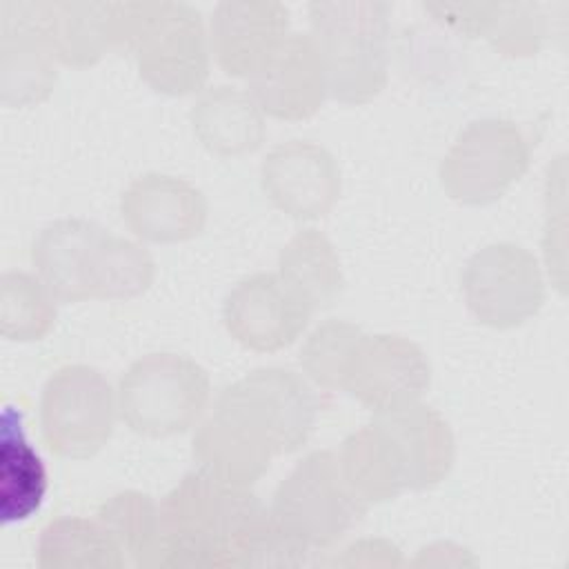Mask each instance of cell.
Returning a JSON list of instances; mask_svg holds the SVG:
<instances>
[{"label": "cell", "instance_id": "52a82bcc", "mask_svg": "<svg viewBox=\"0 0 569 569\" xmlns=\"http://www.w3.org/2000/svg\"><path fill=\"white\" fill-rule=\"evenodd\" d=\"M531 142L507 118H478L458 131L445 151L438 180L458 204L485 207L500 200L529 169Z\"/></svg>", "mask_w": 569, "mask_h": 569}, {"label": "cell", "instance_id": "2e32d148", "mask_svg": "<svg viewBox=\"0 0 569 569\" xmlns=\"http://www.w3.org/2000/svg\"><path fill=\"white\" fill-rule=\"evenodd\" d=\"M247 89L267 118L298 122L313 118L329 100L322 58L307 31H291Z\"/></svg>", "mask_w": 569, "mask_h": 569}, {"label": "cell", "instance_id": "6da1fadb", "mask_svg": "<svg viewBox=\"0 0 569 569\" xmlns=\"http://www.w3.org/2000/svg\"><path fill=\"white\" fill-rule=\"evenodd\" d=\"M162 569L256 567L271 509L251 487L200 469L184 473L162 498Z\"/></svg>", "mask_w": 569, "mask_h": 569}, {"label": "cell", "instance_id": "f1b7e54d", "mask_svg": "<svg viewBox=\"0 0 569 569\" xmlns=\"http://www.w3.org/2000/svg\"><path fill=\"white\" fill-rule=\"evenodd\" d=\"M367 331L345 318H327L302 338L300 373L322 391H342L345 376L358 342Z\"/></svg>", "mask_w": 569, "mask_h": 569}, {"label": "cell", "instance_id": "d6a6232c", "mask_svg": "<svg viewBox=\"0 0 569 569\" xmlns=\"http://www.w3.org/2000/svg\"><path fill=\"white\" fill-rule=\"evenodd\" d=\"M336 567H402L400 549L387 538H360L342 549L333 560Z\"/></svg>", "mask_w": 569, "mask_h": 569}, {"label": "cell", "instance_id": "f546056e", "mask_svg": "<svg viewBox=\"0 0 569 569\" xmlns=\"http://www.w3.org/2000/svg\"><path fill=\"white\" fill-rule=\"evenodd\" d=\"M547 33L549 22L538 2L507 0L496 2L482 38L502 56L529 58L545 47Z\"/></svg>", "mask_w": 569, "mask_h": 569}, {"label": "cell", "instance_id": "7a4b0ae2", "mask_svg": "<svg viewBox=\"0 0 569 569\" xmlns=\"http://www.w3.org/2000/svg\"><path fill=\"white\" fill-rule=\"evenodd\" d=\"M309 29L329 82V98L360 107L389 80L391 4L378 0H316Z\"/></svg>", "mask_w": 569, "mask_h": 569}, {"label": "cell", "instance_id": "e0dca14e", "mask_svg": "<svg viewBox=\"0 0 569 569\" xmlns=\"http://www.w3.org/2000/svg\"><path fill=\"white\" fill-rule=\"evenodd\" d=\"M267 427L278 456L298 451L311 438L318 422V389L287 367H256L229 382Z\"/></svg>", "mask_w": 569, "mask_h": 569}, {"label": "cell", "instance_id": "8992f818", "mask_svg": "<svg viewBox=\"0 0 569 569\" xmlns=\"http://www.w3.org/2000/svg\"><path fill=\"white\" fill-rule=\"evenodd\" d=\"M140 80L156 93L198 96L209 80L207 20L189 2L147 0L144 22L129 51Z\"/></svg>", "mask_w": 569, "mask_h": 569}, {"label": "cell", "instance_id": "1f68e13d", "mask_svg": "<svg viewBox=\"0 0 569 569\" xmlns=\"http://www.w3.org/2000/svg\"><path fill=\"white\" fill-rule=\"evenodd\" d=\"M496 2H422V9L442 27L467 38H482Z\"/></svg>", "mask_w": 569, "mask_h": 569}, {"label": "cell", "instance_id": "d6986e66", "mask_svg": "<svg viewBox=\"0 0 569 569\" xmlns=\"http://www.w3.org/2000/svg\"><path fill=\"white\" fill-rule=\"evenodd\" d=\"M373 418L389 429L402 453L409 491H427L447 480L456 462V436L438 409L416 402Z\"/></svg>", "mask_w": 569, "mask_h": 569}, {"label": "cell", "instance_id": "7c38bea8", "mask_svg": "<svg viewBox=\"0 0 569 569\" xmlns=\"http://www.w3.org/2000/svg\"><path fill=\"white\" fill-rule=\"evenodd\" d=\"M260 189L287 218L313 222L329 216L338 204L342 173L336 156L325 144L291 138L264 153Z\"/></svg>", "mask_w": 569, "mask_h": 569}, {"label": "cell", "instance_id": "4dcf8cb0", "mask_svg": "<svg viewBox=\"0 0 569 569\" xmlns=\"http://www.w3.org/2000/svg\"><path fill=\"white\" fill-rule=\"evenodd\" d=\"M553 173L549 169L545 182V207L547 220L542 231V269L547 282H551L560 293L567 289V222H565V162Z\"/></svg>", "mask_w": 569, "mask_h": 569}, {"label": "cell", "instance_id": "44dd1931", "mask_svg": "<svg viewBox=\"0 0 569 569\" xmlns=\"http://www.w3.org/2000/svg\"><path fill=\"white\" fill-rule=\"evenodd\" d=\"M336 453L347 482L367 507L396 500L409 491L402 453L378 418L351 431Z\"/></svg>", "mask_w": 569, "mask_h": 569}, {"label": "cell", "instance_id": "836d02e7", "mask_svg": "<svg viewBox=\"0 0 569 569\" xmlns=\"http://www.w3.org/2000/svg\"><path fill=\"white\" fill-rule=\"evenodd\" d=\"M409 565L442 569V567H476L478 560L471 556L467 547L456 545L451 540H438L418 549L416 558Z\"/></svg>", "mask_w": 569, "mask_h": 569}, {"label": "cell", "instance_id": "5bb4252c", "mask_svg": "<svg viewBox=\"0 0 569 569\" xmlns=\"http://www.w3.org/2000/svg\"><path fill=\"white\" fill-rule=\"evenodd\" d=\"M311 316L276 271L244 276L222 300L227 333L258 353H273L293 345L307 331Z\"/></svg>", "mask_w": 569, "mask_h": 569}, {"label": "cell", "instance_id": "7402d4cb", "mask_svg": "<svg viewBox=\"0 0 569 569\" xmlns=\"http://www.w3.org/2000/svg\"><path fill=\"white\" fill-rule=\"evenodd\" d=\"M276 276L311 313L333 305L345 289L340 253L316 227H302L280 247Z\"/></svg>", "mask_w": 569, "mask_h": 569}, {"label": "cell", "instance_id": "484cf974", "mask_svg": "<svg viewBox=\"0 0 569 569\" xmlns=\"http://www.w3.org/2000/svg\"><path fill=\"white\" fill-rule=\"evenodd\" d=\"M124 562L138 569H162L160 500L144 491L124 489L109 496L96 511Z\"/></svg>", "mask_w": 569, "mask_h": 569}, {"label": "cell", "instance_id": "30bf717a", "mask_svg": "<svg viewBox=\"0 0 569 569\" xmlns=\"http://www.w3.org/2000/svg\"><path fill=\"white\" fill-rule=\"evenodd\" d=\"M431 385L425 349L402 333H365L349 362L342 391L373 416L422 402Z\"/></svg>", "mask_w": 569, "mask_h": 569}, {"label": "cell", "instance_id": "cb8c5ba5", "mask_svg": "<svg viewBox=\"0 0 569 569\" xmlns=\"http://www.w3.org/2000/svg\"><path fill=\"white\" fill-rule=\"evenodd\" d=\"M156 280V260L144 242L107 229L98 233L82 267L87 300H131L149 291Z\"/></svg>", "mask_w": 569, "mask_h": 569}, {"label": "cell", "instance_id": "83f0119b", "mask_svg": "<svg viewBox=\"0 0 569 569\" xmlns=\"http://www.w3.org/2000/svg\"><path fill=\"white\" fill-rule=\"evenodd\" d=\"M58 300L29 271L7 269L0 276V336L11 342L42 340L58 320Z\"/></svg>", "mask_w": 569, "mask_h": 569}, {"label": "cell", "instance_id": "4316f807", "mask_svg": "<svg viewBox=\"0 0 569 569\" xmlns=\"http://www.w3.org/2000/svg\"><path fill=\"white\" fill-rule=\"evenodd\" d=\"M40 569H122V553L96 518L60 516L38 538Z\"/></svg>", "mask_w": 569, "mask_h": 569}, {"label": "cell", "instance_id": "5b68a950", "mask_svg": "<svg viewBox=\"0 0 569 569\" xmlns=\"http://www.w3.org/2000/svg\"><path fill=\"white\" fill-rule=\"evenodd\" d=\"M118 420L116 385L93 365H62L42 385L40 431L60 458H93L109 445Z\"/></svg>", "mask_w": 569, "mask_h": 569}, {"label": "cell", "instance_id": "8fae6325", "mask_svg": "<svg viewBox=\"0 0 569 569\" xmlns=\"http://www.w3.org/2000/svg\"><path fill=\"white\" fill-rule=\"evenodd\" d=\"M49 0L0 4V100L24 109L44 102L62 67L47 33Z\"/></svg>", "mask_w": 569, "mask_h": 569}, {"label": "cell", "instance_id": "4fadbf2b", "mask_svg": "<svg viewBox=\"0 0 569 569\" xmlns=\"http://www.w3.org/2000/svg\"><path fill=\"white\" fill-rule=\"evenodd\" d=\"M118 211L127 231L144 244H178L198 238L209 218L207 196L187 178L147 171L120 193Z\"/></svg>", "mask_w": 569, "mask_h": 569}, {"label": "cell", "instance_id": "277c9868", "mask_svg": "<svg viewBox=\"0 0 569 569\" xmlns=\"http://www.w3.org/2000/svg\"><path fill=\"white\" fill-rule=\"evenodd\" d=\"M269 509L289 536L316 551L336 545L369 507L347 482L336 449H313L278 482Z\"/></svg>", "mask_w": 569, "mask_h": 569}, {"label": "cell", "instance_id": "ffe728a7", "mask_svg": "<svg viewBox=\"0 0 569 569\" xmlns=\"http://www.w3.org/2000/svg\"><path fill=\"white\" fill-rule=\"evenodd\" d=\"M47 33L62 67L84 69L124 51L120 2L111 0H49Z\"/></svg>", "mask_w": 569, "mask_h": 569}, {"label": "cell", "instance_id": "ba28073f", "mask_svg": "<svg viewBox=\"0 0 569 569\" xmlns=\"http://www.w3.org/2000/svg\"><path fill=\"white\" fill-rule=\"evenodd\" d=\"M467 311L485 327L507 331L540 313L547 276L525 244L498 240L476 249L460 273Z\"/></svg>", "mask_w": 569, "mask_h": 569}, {"label": "cell", "instance_id": "3957f363", "mask_svg": "<svg viewBox=\"0 0 569 569\" xmlns=\"http://www.w3.org/2000/svg\"><path fill=\"white\" fill-rule=\"evenodd\" d=\"M118 409L124 427L144 438L193 431L211 405L207 369L176 351L136 358L118 378Z\"/></svg>", "mask_w": 569, "mask_h": 569}, {"label": "cell", "instance_id": "9a60e30c", "mask_svg": "<svg viewBox=\"0 0 569 569\" xmlns=\"http://www.w3.org/2000/svg\"><path fill=\"white\" fill-rule=\"evenodd\" d=\"M213 62L231 78H253L291 33L289 9L276 0H222L207 20Z\"/></svg>", "mask_w": 569, "mask_h": 569}, {"label": "cell", "instance_id": "ac0fdd59", "mask_svg": "<svg viewBox=\"0 0 569 569\" xmlns=\"http://www.w3.org/2000/svg\"><path fill=\"white\" fill-rule=\"evenodd\" d=\"M189 124L196 140L222 158L253 153L267 138V116L249 89L236 84L204 87L193 98Z\"/></svg>", "mask_w": 569, "mask_h": 569}, {"label": "cell", "instance_id": "603a6c76", "mask_svg": "<svg viewBox=\"0 0 569 569\" xmlns=\"http://www.w3.org/2000/svg\"><path fill=\"white\" fill-rule=\"evenodd\" d=\"M102 227L89 218L67 216L49 222L31 242L33 273L47 284L60 305L82 302V267L89 247Z\"/></svg>", "mask_w": 569, "mask_h": 569}, {"label": "cell", "instance_id": "9c48e42d", "mask_svg": "<svg viewBox=\"0 0 569 569\" xmlns=\"http://www.w3.org/2000/svg\"><path fill=\"white\" fill-rule=\"evenodd\" d=\"M191 456L196 469L240 487H253L278 458V449L256 411L222 387L193 427Z\"/></svg>", "mask_w": 569, "mask_h": 569}, {"label": "cell", "instance_id": "d4e9b609", "mask_svg": "<svg viewBox=\"0 0 569 569\" xmlns=\"http://www.w3.org/2000/svg\"><path fill=\"white\" fill-rule=\"evenodd\" d=\"M47 487V467L24 436L22 413L7 405L0 416V520L11 525L31 518Z\"/></svg>", "mask_w": 569, "mask_h": 569}]
</instances>
